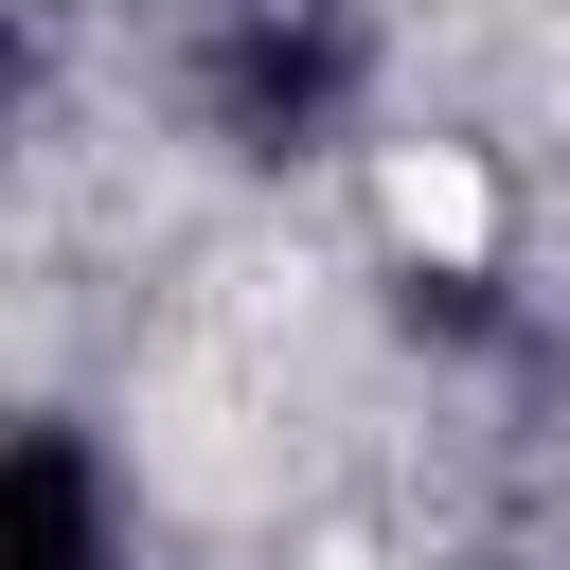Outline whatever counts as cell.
<instances>
[{
	"instance_id": "cell-1",
	"label": "cell",
	"mask_w": 570,
	"mask_h": 570,
	"mask_svg": "<svg viewBox=\"0 0 570 570\" xmlns=\"http://www.w3.org/2000/svg\"><path fill=\"white\" fill-rule=\"evenodd\" d=\"M89 552H107L89 445H71V428H18V445H0V570H89Z\"/></svg>"
},
{
	"instance_id": "cell-2",
	"label": "cell",
	"mask_w": 570,
	"mask_h": 570,
	"mask_svg": "<svg viewBox=\"0 0 570 570\" xmlns=\"http://www.w3.org/2000/svg\"><path fill=\"white\" fill-rule=\"evenodd\" d=\"M214 107H232V142H285V125H321V107H338V36H285V18H249V36H232V71H214Z\"/></svg>"
}]
</instances>
